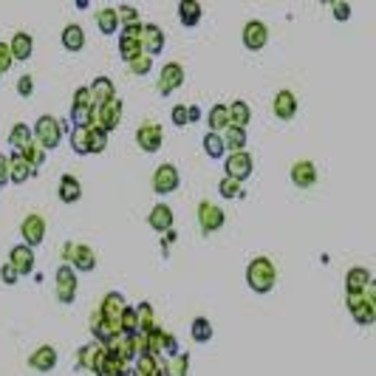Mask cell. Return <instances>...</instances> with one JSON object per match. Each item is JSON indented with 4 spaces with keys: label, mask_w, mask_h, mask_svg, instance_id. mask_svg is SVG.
Listing matches in <instances>:
<instances>
[{
    "label": "cell",
    "mask_w": 376,
    "mask_h": 376,
    "mask_svg": "<svg viewBox=\"0 0 376 376\" xmlns=\"http://www.w3.org/2000/svg\"><path fill=\"white\" fill-rule=\"evenodd\" d=\"M348 311L359 325L376 322V283L370 280L362 294H348Z\"/></svg>",
    "instance_id": "obj_1"
},
{
    "label": "cell",
    "mask_w": 376,
    "mask_h": 376,
    "mask_svg": "<svg viewBox=\"0 0 376 376\" xmlns=\"http://www.w3.org/2000/svg\"><path fill=\"white\" fill-rule=\"evenodd\" d=\"M275 280H277V272H275V263L269 258H255L249 266H246V283L252 292L258 294H266L275 289Z\"/></svg>",
    "instance_id": "obj_2"
},
{
    "label": "cell",
    "mask_w": 376,
    "mask_h": 376,
    "mask_svg": "<svg viewBox=\"0 0 376 376\" xmlns=\"http://www.w3.org/2000/svg\"><path fill=\"white\" fill-rule=\"evenodd\" d=\"M63 130H65V122L54 119V116H40L37 125L32 127V136H37V144L46 147V150H54L60 147L63 142Z\"/></svg>",
    "instance_id": "obj_3"
},
{
    "label": "cell",
    "mask_w": 376,
    "mask_h": 376,
    "mask_svg": "<svg viewBox=\"0 0 376 376\" xmlns=\"http://www.w3.org/2000/svg\"><path fill=\"white\" fill-rule=\"evenodd\" d=\"M63 263H68L74 272H94L96 269V255L85 244H65L63 249Z\"/></svg>",
    "instance_id": "obj_4"
},
{
    "label": "cell",
    "mask_w": 376,
    "mask_h": 376,
    "mask_svg": "<svg viewBox=\"0 0 376 376\" xmlns=\"http://www.w3.org/2000/svg\"><path fill=\"white\" fill-rule=\"evenodd\" d=\"M178 184H181V175H178L175 164H158L156 167V173H153V190H156V196L175 193Z\"/></svg>",
    "instance_id": "obj_5"
},
{
    "label": "cell",
    "mask_w": 376,
    "mask_h": 376,
    "mask_svg": "<svg viewBox=\"0 0 376 376\" xmlns=\"http://www.w3.org/2000/svg\"><path fill=\"white\" fill-rule=\"evenodd\" d=\"M164 32L156 26V23H142L139 29V46H142V54L147 57H158L164 51Z\"/></svg>",
    "instance_id": "obj_6"
},
{
    "label": "cell",
    "mask_w": 376,
    "mask_h": 376,
    "mask_svg": "<svg viewBox=\"0 0 376 376\" xmlns=\"http://www.w3.org/2000/svg\"><path fill=\"white\" fill-rule=\"evenodd\" d=\"M119 122H122V102L119 99H111L105 105H94V125L96 127L111 133L113 127H119Z\"/></svg>",
    "instance_id": "obj_7"
},
{
    "label": "cell",
    "mask_w": 376,
    "mask_h": 376,
    "mask_svg": "<svg viewBox=\"0 0 376 376\" xmlns=\"http://www.w3.org/2000/svg\"><path fill=\"white\" fill-rule=\"evenodd\" d=\"M199 224H201V232H204V235H213V232H218V230L227 224V215H224V210H221L218 204L201 201V204H199Z\"/></svg>",
    "instance_id": "obj_8"
},
{
    "label": "cell",
    "mask_w": 376,
    "mask_h": 376,
    "mask_svg": "<svg viewBox=\"0 0 376 376\" xmlns=\"http://www.w3.org/2000/svg\"><path fill=\"white\" fill-rule=\"evenodd\" d=\"M224 170H227V178H235V181L244 184V181L252 175V156H249L246 150H235V153L227 156Z\"/></svg>",
    "instance_id": "obj_9"
},
{
    "label": "cell",
    "mask_w": 376,
    "mask_h": 376,
    "mask_svg": "<svg viewBox=\"0 0 376 376\" xmlns=\"http://www.w3.org/2000/svg\"><path fill=\"white\" fill-rule=\"evenodd\" d=\"M74 297H77V272L68 263H63L57 269V300L68 306L74 303Z\"/></svg>",
    "instance_id": "obj_10"
},
{
    "label": "cell",
    "mask_w": 376,
    "mask_h": 376,
    "mask_svg": "<svg viewBox=\"0 0 376 376\" xmlns=\"http://www.w3.org/2000/svg\"><path fill=\"white\" fill-rule=\"evenodd\" d=\"M139 29H142V23H127L125 29H122V35H119V57L127 63V60H133L136 54H142V46H139Z\"/></svg>",
    "instance_id": "obj_11"
},
{
    "label": "cell",
    "mask_w": 376,
    "mask_h": 376,
    "mask_svg": "<svg viewBox=\"0 0 376 376\" xmlns=\"http://www.w3.org/2000/svg\"><path fill=\"white\" fill-rule=\"evenodd\" d=\"M161 142H164V133H161V127H158L156 122H142V125H139V130H136V144H139L144 153H156V150L161 147Z\"/></svg>",
    "instance_id": "obj_12"
},
{
    "label": "cell",
    "mask_w": 376,
    "mask_h": 376,
    "mask_svg": "<svg viewBox=\"0 0 376 376\" xmlns=\"http://www.w3.org/2000/svg\"><path fill=\"white\" fill-rule=\"evenodd\" d=\"M20 232H23V241H26V246H40L43 244V238H46V218L43 215H37V213H29L26 218H23V227H20Z\"/></svg>",
    "instance_id": "obj_13"
},
{
    "label": "cell",
    "mask_w": 376,
    "mask_h": 376,
    "mask_svg": "<svg viewBox=\"0 0 376 376\" xmlns=\"http://www.w3.org/2000/svg\"><path fill=\"white\" fill-rule=\"evenodd\" d=\"M181 85H184V68L178 63H167L161 68V74H158V94L161 96H170Z\"/></svg>",
    "instance_id": "obj_14"
},
{
    "label": "cell",
    "mask_w": 376,
    "mask_h": 376,
    "mask_svg": "<svg viewBox=\"0 0 376 376\" xmlns=\"http://www.w3.org/2000/svg\"><path fill=\"white\" fill-rule=\"evenodd\" d=\"M266 43H269V29H266V23H263V20H249V23L244 26V46H246L249 51H261Z\"/></svg>",
    "instance_id": "obj_15"
},
{
    "label": "cell",
    "mask_w": 376,
    "mask_h": 376,
    "mask_svg": "<svg viewBox=\"0 0 376 376\" xmlns=\"http://www.w3.org/2000/svg\"><path fill=\"white\" fill-rule=\"evenodd\" d=\"M91 334H94V339H96L99 345H108V342H113V339L119 337V325L108 322V320L99 314V308H96L94 317H91Z\"/></svg>",
    "instance_id": "obj_16"
},
{
    "label": "cell",
    "mask_w": 376,
    "mask_h": 376,
    "mask_svg": "<svg viewBox=\"0 0 376 376\" xmlns=\"http://www.w3.org/2000/svg\"><path fill=\"white\" fill-rule=\"evenodd\" d=\"M272 111L280 122H292L297 116V96L292 91H277V96L272 102Z\"/></svg>",
    "instance_id": "obj_17"
},
{
    "label": "cell",
    "mask_w": 376,
    "mask_h": 376,
    "mask_svg": "<svg viewBox=\"0 0 376 376\" xmlns=\"http://www.w3.org/2000/svg\"><path fill=\"white\" fill-rule=\"evenodd\" d=\"M9 263L15 266V272H18L20 277H23V275H32V272H35V249L26 246V244L15 246V249L9 252Z\"/></svg>",
    "instance_id": "obj_18"
},
{
    "label": "cell",
    "mask_w": 376,
    "mask_h": 376,
    "mask_svg": "<svg viewBox=\"0 0 376 376\" xmlns=\"http://www.w3.org/2000/svg\"><path fill=\"white\" fill-rule=\"evenodd\" d=\"M6 46H9V54H12L15 63H26L32 57V51H35V37L29 32H18L12 37V43H6Z\"/></svg>",
    "instance_id": "obj_19"
},
{
    "label": "cell",
    "mask_w": 376,
    "mask_h": 376,
    "mask_svg": "<svg viewBox=\"0 0 376 376\" xmlns=\"http://www.w3.org/2000/svg\"><path fill=\"white\" fill-rule=\"evenodd\" d=\"M125 306H127V300H125L119 292H111V294H105V300L99 303V314H102L108 322L119 325V317H122Z\"/></svg>",
    "instance_id": "obj_20"
},
{
    "label": "cell",
    "mask_w": 376,
    "mask_h": 376,
    "mask_svg": "<svg viewBox=\"0 0 376 376\" xmlns=\"http://www.w3.org/2000/svg\"><path fill=\"white\" fill-rule=\"evenodd\" d=\"M201 18H204V9L199 0H181L178 4V20L184 29H196L201 23Z\"/></svg>",
    "instance_id": "obj_21"
},
{
    "label": "cell",
    "mask_w": 376,
    "mask_h": 376,
    "mask_svg": "<svg viewBox=\"0 0 376 376\" xmlns=\"http://www.w3.org/2000/svg\"><path fill=\"white\" fill-rule=\"evenodd\" d=\"M54 365H57V351H54L51 345H40V348L29 356V368H35V370H40V373L54 370Z\"/></svg>",
    "instance_id": "obj_22"
},
{
    "label": "cell",
    "mask_w": 376,
    "mask_h": 376,
    "mask_svg": "<svg viewBox=\"0 0 376 376\" xmlns=\"http://www.w3.org/2000/svg\"><path fill=\"white\" fill-rule=\"evenodd\" d=\"M88 94H91V102H94V105H105V102L116 99V88H113V82H111L108 77H96V80L91 82Z\"/></svg>",
    "instance_id": "obj_23"
},
{
    "label": "cell",
    "mask_w": 376,
    "mask_h": 376,
    "mask_svg": "<svg viewBox=\"0 0 376 376\" xmlns=\"http://www.w3.org/2000/svg\"><path fill=\"white\" fill-rule=\"evenodd\" d=\"M292 181L300 187V190H308V187L317 184V167L311 161H297L292 167Z\"/></svg>",
    "instance_id": "obj_24"
},
{
    "label": "cell",
    "mask_w": 376,
    "mask_h": 376,
    "mask_svg": "<svg viewBox=\"0 0 376 376\" xmlns=\"http://www.w3.org/2000/svg\"><path fill=\"white\" fill-rule=\"evenodd\" d=\"M32 175H35V170L26 164V158L20 156V150L12 153V158H9V181L12 184H26Z\"/></svg>",
    "instance_id": "obj_25"
},
{
    "label": "cell",
    "mask_w": 376,
    "mask_h": 376,
    "mask_svg": "<svg viewBox=\"0 0 376 376\" xmlns=\"http://www.w3.org/2000/svg\"><path fill=\"white\" fill-rule=\"evenodd\" d=\"M147 224H150V230H156V232L173 230V210H170L167 204H156V207L150 210V215H147Z\"/></svg>",
    "instance_id": "obj_26"
},
{
    "label": "cell",
    "mask_w": 376,
    "mask_h": 376,
    "mask_svg": "<svg viewBox=\"0 0 376 376\" xmlns=\"http://www.w3.org/2000/svg\"><path fill=\"white\" fill-rule=\"evenodd\" d=\"M57 193H60V201H63V204H77V201L82 199V184H80L74 175H63Z\"/></svg>",
    "instance_id": "obj_27"
},
{
    "label": "cell",
    "mask_w": 376,
    "mask_h": 376,
    "mask_svg": "<svg viewBox=\"0 0 376 376\" xmlns=\"http://www.w3.org/2000/svg\"><path fill=\"white\" fill-rule=\"evenodd\" d=\"M60 40H63V49H65V51H82V49H85V32H82V26H77V23H68V26L63 29Z\"/></svg>",
    "instance_id": "obj_28"
},
{
    "label": "cell",
    "mask_w": 376,
    "mask_h": 376,
    "mask_svg": "<svg viewBox=\"0 0 376 376\" xmlns=\"http://www.w3.org/2000/svg\"><path fill=\"white\" fill-rule=\"evenodd\" d=\"M368 283H370V272L368 269L356 266V269H348L345 272V292L348 294H362Z\"/></svg>",
    "instance_id": "obj_29"
},
{
    "label": "cell",
    "mask_w": 376,
    "mask_h": 376,
    "mask_svg": "<svg viewBox=\"0 0 376 376\" xmlns=\"http://www.w3.org/2000/svg\"><path fill=\"white\" fill-rule=\"evenodd\" d=\"M102 351H105V345H99V342H88V345H82V348L77 351V365L85 368V370H94L96 362H99V356H102Z\"/></svg>",
    "instance_id": "obj_30"
},
{
    "label": "cell",
    "mask_w": 376,
    "mask_h": 376,
    "mask_svg": "<svg viewBox=\"0 0 376 376\" xmlns=\"http://www.w3.org/2000/svg\"><path fill=\"white\" fill-rule=\"evenodd\" d=\"M227 111H230V125L235 127H246L252 122V108L244 99H235L232 105H227Z\"/></svg>",
    "instance_id": "obj_31"
},
{
    "label": "cell",
    "mask_w": 376,
    "mask_h": 376,
    "mask_svg": "<svg viewBox=\"0 0 376 376\" xmlns=\"http://www.w3.org/2000/svg\"><path fill=\"white\" fill-rule=\"evenodd\" d=\"M96 29H99L105 37L116 35V32H119V15H116V9H102V12H96Z\"/></svg>",
    "instance_id": "obj_32"
},
{
    "label": "cell",
    "mask_w": 376,
    "mask_h": 376,
    "mask_svg": "<svg viewBox=\"0 0 376 376\" xmlns=\"http://www.w3.org/2000/svg\"><path fill=\"white\" fill-rule=\"evenodd\" d=\"M32 142H35V136H32V127H29V125L18 122V125L9 130V144H12L15 150H23V147L32 144Z\"/></svg>",
    "instance_id": "obj_33"
},
{
    "label": "cell",
    "mask_w": 376,
    "mask_h": 376,
    "mask_svg": "<svg viewBox=\"0 0 376 376\" xmlns=\"http://www.w3.org/2000/svg\"><path fill=\"white\" fill-rule=\"evenodd\" d=\"M227 130V136H221L224 139V144H227V150H244L246 147V127H235V125H227L224 127Z\"/></svg>",
    "instance_id": "obj_34"
},
{
    "label": "cell",
    "mask_w": 376,
    "mask_h": 376,
    "mask_svg": "<svg viewBox=\"0 0 376 376\" xmlns=\"http://www.w3.org/2000/svg\"><path fill=\"white\" fill-rule=\"evenodd\" d=\"M204 150H207V156H210V158H224V156H227V144H224L221 133L210 130V133L204 136Z\"/></svg>",
    "instance_id": "obj_35"
},
{
    "label": "cell",
    "mask_w": 376,
    "mask_h": 376,
    "mask_svg": "<svg viewBox=\"0 0 376 376\" xmlns=\"http://www.w3.org/2000/svg\"><path fill=\"white\" fill-rule=\"evenodd\" d=\"M20 156L26 158V164H29V167L35 170V175H37V170H40V167H43V161H46V150H43L40 144H35V142H32V144H26V147L20 150Z\"/></svg>",
    "instance_id": "obj_36"
},
{
    "label": "cell",
    "mask_w": 376,
    "mask_h": 376,
    "mask_svg": "<svg viewBox=\"0 0 376 376\" xmlns=\"http://www.w3.org/2000/svg\"><path fill=\"white\" fill-rule=\"evenodd\" d=\"M119 334H122V337L139 334V320H136V308H133V306H125V311H122V317H119Z\"/></svg>",
    "instance_id": "obj_37"
},
{
    "label": "cell",
    "mask_w": 376,
    "mask_h": 376,
    "mask_svg": "<svg viewBox=\"0 0 376 376\" xmlns=\"http://www.w3.org/2000/svg\"><path fill=\"white\" fill-rule=\"evenodd\" d=\"M167 376H190V353L178 351L175 356H170V365H167Z\"/></svg>",
    "instance_id": "obj_38"
},
{
    "label": "cell",
    "mask_w": 376,
    "mask_h": 376,
    "mask_svg": "<svg viewBox=\"0 0 376 376\" xmlns=\"http://www.w3.org/2000/svg\"><path fill=\"white\" fill-rule=\"evenodd\" d=\"M71 125L74 127L94 125V105H71Z\"/></svg>",
    "instance_id": "obj_39"
},
{
    "label": "cell",
    "mask_w": 376,
    "mask_h": 376,
    "mask_svg": "<svg viewBox=\"0 0 376 376\" xmlns=\"http://www.w3.org/2000/svg\"><path fill=\"white\" fill-rule=\"evenodd\" d=\"M207 122H210V127H213L215 133H221V130L230 125V111H227V105H213V111L207 113Z\"/></svg>",
    "instance_id": "obj_40"
},
{
    "label": "cell",
    "mask_w": 376,
    "mask_h": 376,
    "mask_svg": "<svg viewBox=\"0 0 376 376\" xmlns=\"http://www.w3.org/2000/svg\"><path fill=\"white\" fill-rule=\"evenodd\" d=\"M190 334L196 342H210L213 339V322L207 317H196L193 325H190Z\"/></svg>",
    "instance_id": "obj_41"
},
{
    "label": "cell",
    "mask_w": 376,
    "mask_h": 376,
    "mask_svg": "<svg viewBox=\"0 0 376 376\" xmlns=\"http://www.w3.org/2000/svg\"><path fill=\"white\" fill-rule=\"evenodd\" d=\"M91 127V125H88ZM88 127H74L71 130V150L77 153V156H88L91 153V147H88Z\"/></svg>",
    "instance_id": "obj_42"
},
{
    "label": "cell",
    "mask_w": 376,
    "mask_h": 376,
    "mask_svg": "<svg viewBox=\"0 0 376 376\" xmlns=\"http://www.w3.org/2000/svg\"><path fill=\"white\" fill-rule=\"evenodd\" d=\"M88 147H91V153H105V147H108V133H105L102 127L91 125V127H88Z\"/></svg>",
    "instance_id": "obj_43"
},
{
    "label": "cell",
    "mask_w": 376,
    "mask_h": 376,
    "mask_svg": "<svg viewBox=\"0 0 376 376\" xmlns=\"http://www.w3.org/2000/svg\"><path fill=\"white\" fill-rule=\"evenodd\" d=\"M218 193L224 196V199H238V196H244V190H241V181H235V178H221L218 181Z\"/></svg>",
    "instance_id": "obj_44"
},
{
    "label": "cell",
    "mask_w": 376,
    "mask_h": 376,
    "mask_svg": "<svg viewBox=\"0 0 376 376\" xmlns=\"http://www.w3.org/2000/svg\"><path fill=\"white\" fill-rule=\"evenodd\" d=\"M127 65H130V71H133L136 77H147L150 68H153V57H147V54H136L133 60H127Z\"/></svg>",
    "instance_id": "obj_45"
},
{
    "label": "cell",
    "mask_w": 376,
    "mask_h": 376,
    "mask_svg": "<svg viewBox=\"0 0 376 376\" xmlns=\"http://www.w3.org/2000/svg\"><path fill=\"white\" fill-rule=\"evenodd\" d=\"M156 356H150V353H139L136 356V370H133V376H153V370H156Z\"/></svg>",
    "instance_id": "obj_46"
},
{
    "label": "cell",
    "mask_w": 376,
    "mask_h": 376,
    "mask_svg": "<svg viewBox=\"0 0 376 376\" xmlns=\"http://www.w3.org/2000/svg\"><path fill=\"white\" fill-rule=\"evenodd\" d=\"M158 353H167V356H175L178 353V339L170 331H161V337H158Z\"/></svg>",
    "instance_id": "obj_47"
},
{
    "label": "cell",
    "mask_w": 376,
    "mask_h": 376,
    "mask_svg": "<svg viewBox=\"0 0 376 376\" xmlns=\"http://www.w3.org/2000/svg\"><path fill=\"white\" fill-rule=\"evenodd\" d=\"M136 320H139V331L153 325V306L150 303H139L136 306Z\"/></svg>",
    "instance_id": "obj_48"
},
{
    "label": "cell",
    "mask_w": 376,
    "mask_h": 376,
    "mask_svg": "<svg viewBox=\"0 0 376 376\" xmlns=\"http://www.w3.org/2000/svg\"><path fill=\"white\" fill-rule=\"evenodd\" d=\"M331 9H334V20H339V23H345L351 18V4H348V0H337Z\"/></svg>",
    "instance_id": "obj_49"
},
{
    "label": "cell",
    "mask_w": 376,
    "mask_h": 376,
    "mask_svg": "<svg viewBox=\"0 0 376 376\" xmlns=\"http://www.w3.org/2000/svg\"><path fill=\"white\" fill-rule=\"evenodd\" d=\"M12 54H9V46L6 43H0V80H4V74L12 68Z\"/></svg>",
    "instance_id": "obj_50"
},
{
    "label": "cell",
    "mask_w": 376,
    "mask_h": 376,
    "mask_svg": "<svg viewBox=\"0 0 376 376\" xmlns=\"http://www.w3.org/2000/svg\"><path fill=\"white\" fill-rule=\"evenodd\" d=\"M116 15H119V23H139V9H133V6H122V9H116Z\"/></svg>",
    "instance_id": "obj_51"
},
{
    "label": "cell",
    "mask_w": 376,
    "mask_h": 376,
    "mask_svg": "<svg viewBox=\"0 0 376 376\" xmlns=\"http://www.w3.org/2000/svg\"><path fill=\"white\" fill-rule=\"evenodd\" d=\"M0 280H4L6 286H15V283L20 280V275L15 272V266H12V263H4V269H0Z\"/></svg>",
    "instance_id": "obj_52"
},
{
    "label": "cell",
    "mask_w": 376,
    "mask_h": 376,
    "mask_svg": "<svg viewBox=\"0 0 376 376\" xmlns=\"http://www.w3.org/2000/svg\"><path fill=\"white\" fill-rule=\"evenodd\" d=\"M170 116H173V125L175 127H187V125H190V122H187V105H175Z\"/></svg>",
    "instance_id": "obj_53"
},
{
    "label": "cell",
    "mask_w": 376,
    "mask_h": 376,
    "mask_svg": "<svg viewBox=\"0 0 376 376\" xmlns=\"http://www.w3.org/2000/svg\"><path fill=\"white\" fill-rule=\"evenodd\" d=\"M32 91H35V80H32L29 74H23V77L18 80V94H20V96H32Z\"/></svg>",
    "instance_id": "obj_54"
},
{
    "label": "cell",
    "mask_w": 376,
    "mask_h": 376,
    "mask_svg": "<svg viewBox=\"0 0 376 376\" xmlns=\"http://www.w3.org/2000/svg\"><path fill=\"white\" fill-rule=\"evenodd\" d=\"M74 105H94L88 88H77V91H74Z\"/></svg>",
    "instance_id": "obj_55"
},
{
    "label": "cell",
    "mask_w": 376,
    "mask_h": 376,
    "mask_svg": "<svg viewBox=\"0 0 376 376\" xmlns=\"http://www.w3.org/2000/svg\"><path fill=\"white\" fill-rule=\"evenodd\" d=\"M4 184H9V158L0 153V187Z\"/></svg>",
    "instance_id": "obj_56"
},
{
    "label": "cell",
    "mask_w": 376,
    "mask_h": 376,
    "mask_svg": "<svg viewBox=\"0 0 376 376\" xmlns=\"http://www.w3.org/2000/svg\"><path fill=\"white\" fill-rule=\"evenodd\" d=\"M201 119V108L199 105H187V122H199Z\"/></svg>",
    "instance_id": "obj_57"
},
{
    "label": "cell",
    "mask_w": 376,
    "mask_h": 376,
    "mask_svg": "<svg viewBox=\"0 0 376 376\" xmlns=\"http://www.w3.org/2000/svg\"><path fill=\"white\" fill-rule=\"evenodd\" d=\"M74 6H77V9H88L91 0H74Z\"/></svg>",
    "instance_id": "obj_58"
},
{
    "label": "cell",
    "mask_w": 376,
    "mask_h": 376,
    "mask_svg": "<svg viewBox=\"0 0 376 376\" xmlns=\"http://www.w3.org/2000/svg\"><path fill=\"white\" fill-rule=\"evenodd\" d=\"M127 376H130V373H127Z\"/></svg>",
    "instance_id": "obj_59"
}]
</instances>
